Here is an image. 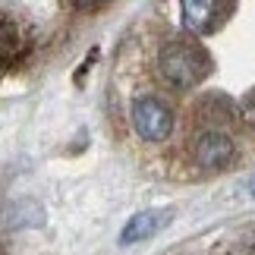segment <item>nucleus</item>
Instances as JSON below:
<instances>
[{"label":"nucleus","mask_w":255,"mask_h":255,"mask_svg":"<svg viewBox=\"0 0 255 255\" xmlns=\"http://www.w3.org/2000/svg\"><path fill=\"white\" fill-rule=\"evenodd\" d=\"M158 73L176 92H189L211 73V57L195 41H170L158 51Z\"/></svg>","instance_id":"1"},{"label":"nucleus","mask_w":255,"mask_h":255,"mask_svg":"<svg viewBox=\"0 0 255 255\" xmlns=\"http://www.w3.org/2000/svg\"><path fill=\"white\" fill-rule=\"evenodd\" d=\"M237 158V145L227 132L221 129H205L195 135L192 142V161L199 164L202 170H224L227 164H233Z\"/></svg>","instance_id":"3"},{"label":"nucleus","mask_w":255,"mask_h":255,"mask_svg":"<svg viewBox=\"0 0 255 255\" xmlns=\"http://www.w3.org/2000/svg\"><path fill=\"white\" fill-rule=\"evenodd\" d=\"M230 9L227 3H214V0H183L180 3V13H183V25L189 28L192 35H208L218 28L221 22V13Z\"/></svg>","instance_id":"5"},{"label":"nucleus","mask_w":255,"mask_h":255,"mask_svg":"<svg viewBox=\"0 0 255 255\" xmlns=\"http://www.w3.org/2000/svg\"><path fill=\"white\" fill-rule=\"evenodd\" d=\"M170 218H173V211H167V208H148V211L132 214V218L126 221L123 233H120V243L123 246H132V243L158 237V233L170 224Z\"/></svg>","instance_id":"4"},{"label":"nucleus","mask_w":255,"mask_h":255,"mask_svg":"<svg viewBox=\"0 0 255 255\" xmlns=\"http://www.w3.org/2000/svg\"><path fill=\"white\" fill-rule=\"evenodd\" d=\"M13 47H22V32L19 25H13V16H3V66H9L13 60Z\"/></svg>","instance_id":"6"},{"label":"nucleus","mask_w":255,"mask_h":255,"mask_svg":"<svg viewBox=\"0 0 255 255\" xmlns=\"http://www.w3.org/2000/svg\"><path fill=\"white\" fill-rule=\"evenodd\" d=\"M129 120H132V129L142 142H164L173 129V114L170 107L154 95H142L135 98L132 107H129Z\"/></svg>","instance_id":"2"},{"label":"nucleus","mask_w":255,"mask_h":255,"mask_svg":"<svg viewBox=\"0 0 255 255\" xmlns=\"http://www.w3.org/2000/svg\"><path fill=\"white\" fill-rule=\"evenodd\" d=\"M240 114H243V123L255 129V95H249L246 101H243V111H240Z\"/></svg>","instance_id":"7"}]
</instances>
